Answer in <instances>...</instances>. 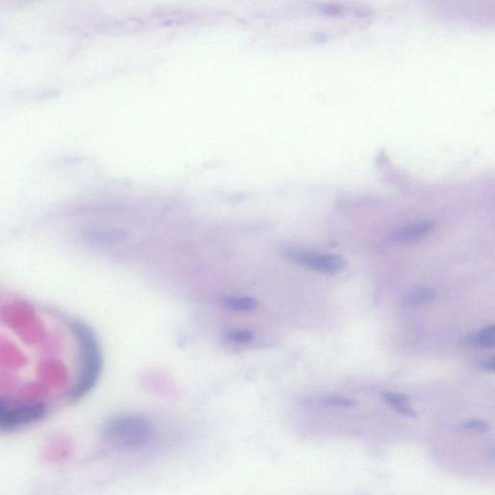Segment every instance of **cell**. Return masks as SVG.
<instances>
[{
    "label": "cell",
    "instance_id": "6da1fadb",
    "mask_svg": "<svg viewBox=\"0 0 495 495\" xmlns=\"http://www.w3.org/2000/svg\"><path fill=\"white\" fill-rule=\"evenodd\" d=\"M151 425L144 417L127 414L110 420L103 430L104 440L115 448H138L151 440Z\"/></svg>",
    "mask_w": 495,
    "mask_h": 495
},
{
    "label": "cell",
    "instance_id": "7a4b0ae2",
    "mask_svg": "<svg viewBox=\"0 0 495 495\" xmlns=\"http://www.w3.org/2000/svg\"><path fill=\"white\" fill-rule=\"evenodd\" d=\"M284 255L295 265L324 274H337L346 267V260L336 255H321L304 251L296 247H287Z\"/></svg>",
    "mask_w": 495,
    "mask_h": 495
},
{
    "label": "cell",
    "instance_id": "3957f363",
    "mask_svg": "<svg viewBox=\"0 0 495 495\" xmlns=\"http://www.w3.org/2000/svg\"><path fill=\"white\" fill-rule=\"evenodd\" d=\"M433 230L432 223L419 222L398 228L390 234V240L394 243H413L424 238Z\"/></svg>",
    "mask_w": 495,
    "mask_h": 495
},
{
    "label": "cell",
    "instance_id": "277c9868",
    "mask_svg": "<svg viewBox=\"0 0 495 495\" xmlns=\"http://www.w3.org/2000/svg\"><path fill=\"white\" fill-rule=\"evenodd\" d=\"M435 297V292L432 289L419 287L405 293L403 298V304L408 308H414V307L425 306L432 303Z\"/></svg>",
    "mask_w": 495,
    "mask_h": 495
},
{
    "label": "cell",
    "instance_id": "5b68a950",
    "mask_svg": "<svg viewBox=\"0 0 495 495\" xmlns=\"http://www.w3.org/2000/svg\"><path fill=\"white\" fill-rule=\"evenodd\" d=\"M223 306L230 311L238 312V313H247L257 309V302L250 296L227 295L220 299Z\"/></svg>",
    "mask_w": 495,
    "mask_h": 495
},
{
    "label": "cell",
    "instance_id": "8992f818",
    "mask_svg": "<svg viewBox=\"0 0 495 495\" xmlns=\"http://www.w3.org/2000/svg\"><path fill=\"white\" fill-rule=\"evenodd\" d=\"M384 402L391 405L395 411L408 417H416L415 411L408 405L410 398L402 393L383 392L381 394Z\"/></svg>",
    "mask_w": 495,
    "mask_h": 495
},
{
    "label": "cell",
    "instance_id": "52a82bcc",
    "mask_svg": "<svg viewBox=\"0 0 495 495\" xmlns=\"http://www.w3.org/2000/svg\"><path fill=\"white\" fill-rule=\"evenodd\" d=\"M126 233L120 230H92L87 234L88 240L91 243L98 245H112L122 241Z\"/></svg>",
    "mask_w": 495,
    "mask_h": 495
},
{
    "label": "cell",
    "instance_id": "ba28073f",
    "mask_svg": "<svg viewBox=\"0 0 495 495\" xmlns=\"http://www.w3.org/2000/svg\"><path fill=\"white\" fill-rule=\"evenodd\" d=\"M468 346H480V348H491L495 344V327L494 324L489 325L479 331L477 334L465 340Z\"/></svg>",
    "mask_w": 495,
    "mask_h": 495
},
{
    "label": "cell",
    "instance_id": "9c48e42d",
    "mask_svg": "<svg viewBox=\"0 0 495 495\" xmlns=\"http://www.w3.org/2000/svg\"><path fill=\"white\" fill-rule=\"evenodd\" d=\"M255 335L247 329H231L225 333V341L236 346H246L254 341Z\"/></svg>",
    "mask_w": 495,
    "mask_h": 495
},
{
    "label": "cell",
    "instance_id": "30bf717a",
    "mask_svg": "<svg viewBox=\"0 0 495 495\" xmlns=\"http://www.w3.org/2000/svg\"><path fill=\"white\" fill-rule=\"evenodd\" d=\"M320 403L324 405L337 406V408H349L355 405V402L351 399L341 397V395H327L322 398Z\"/></svg>",
    "mask_w": 495,
    "mask_h": 495
},
{
    "label": "cell",
    "instance_id": "8fae6325",
    "mask_svg": "<svg viewBox=\"0 0 495 495\" xmlns=\"http://www.w3.org/2000/svg\"><path fill=\"white\" fill-rule=\"evenodd\" d=\"M462 427L464 429L475 430L478 432H486L489 430V424H486L485 421H481V420H470V421L465 422Z\"/></svg>",
    "mask_w": 495,
    "mask_h": 495
},
{
    "label": "cell",
    "instance_id": "7c38bea8",
    "mask_svg": "<svg viewBox=\"0 0 495 495\" xmlns=\"http://www.w3.org/2000/svg\"><path fill=\"white\" fill-rule=\"evenodd\" d=\"M480 367L483 368V370L494 373L495 367L494 358L491 357L489 358V359L485 360V361L481 362Z\"/></svg>",
    "mask_w": 495,
    "mask_h": 495
}]
</instances>
